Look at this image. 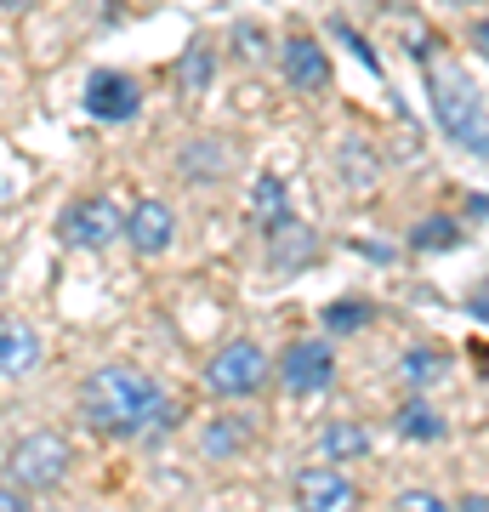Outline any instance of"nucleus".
I'll return each mask as SVG.
<instances>
[{
	"label": "nucleus",
	"instance_id": "f257e3e1",
	"mask_svg": "<svg viewBox=\"0 0 489 512\" xmlns=\"http://www.w3.org/2000/svg\"><path fill=\"white\" fill-rule=\"evenodd\" d=\"M80 421L91 433L109 439H165L177 427V404L165 399V387L148 370L131 365H103L80 382Z\"/></svg>",
	"mask_w": 489,
	"mask_h": 512
},
{
	"label": "nucleus",
	"instance_id": "f03ea898",
	"mask_svg": "<svg viewBox=\"0 0 489 512\" xmlns=\"http://www.w3.org/2000/svg\"><path fill=\"white\" fill-rule=\"evenodd\" d=\"M427 103H433L438 131H444L455 148L489 160V109H484L478 80H472L461 63H433V69H427Z\"/></svg>",
	"mask_w": 489,
	"mask_h": 512
},
{
	"label": "nucleus",
	"instance_id": "7ed1b4c3",
	"mask_svg": "<svg viewBox=\"0 0 489 512\" xmlns=\"http://www.w3.org/2000/svg\"><path fill=\"white\" fill-rule=\"evenodd\" d=\"M273 376V359L256 348L251 336H234V342H222L211 359H205V387L217 393L222 404H239V399H256Z\"/></svg>",
	"mask_w": 489,
	"mask_h": 512
},
{
	"label": "nucleus",
	"instance_id": "20e7f679",
	"mask_svg": "<svg viewBox=\"0 0 489 512\" xmlns=\"http://www.w3.org/2000/svg\"><path fill=\"white\" fill-rule=\"evenodd\" d=\"M69 439L63 433H52V427H40V433H29V439L12 444V484H23V490H57L63 478H69Z\"/></svg>",
	"mask_w": 489,
	"mask_h": 512
},
{
	"label": "nucleus",
	"instance_id": "39448f33",
	"mask_svg": "<svg viewBox=\"0 0 489 512\" xmlns=\"http://www.w3.org/2000/svg\"><path fill=\"white\" fill-rule=\"evenodd\" d=\"M336 382V353H330L325 336H296L285 353H279V387L290 399H313Z\"/></svg>",
	"mask_w": 489,
	"mask_h": 512
},
{
	"label": "nucleus",
	"instance_id": "423d86ee",
	"mask_svg": "<svg viewBox=\"0 0 489 512\" xmlns=\"http://www.w3.org/2000/svg\"><path fill=\"white\" fill-rule=\"evenodd\" d=\"M57 234L74 251H103V245H114V239L126 234V222H120L114 200H74L63 211V222H57Z\"/></svg>",
	"mask_w": 489,
	"mask_h": 512
},
{
	"label": "nucleus",
	"instance_id": "0eeeda50",
	"mask_svg": "<svg viewBox=\"0 0 489 512\" xmlns=\"http://www.w3.org/2000/svg\"><path fill=\"white\" fill-rule=\"evenodd\" d=\"M137 109H143V86H137L131 74L97 69L86 80V114H91V120H109V126H120V120H131Z\"/></svg>",
	"mask_w": 489,
	"mask_h": 512
},
{
	"label": "nucleus",
	"instance_id": "6e6552de",
	"mask_svg": "<svg viewBox=\"0 0 489 512\" xmlns=\"http://www.w3.org/2000/svg\"><path fill=\"white\" fill-rule=\"evenodd\" d=\"M359 501V484L336 467V461H319V467H302L296 473V507L308 512H342Z\"/></svg>",
	"mask_w": 489,
	"mask_h": 512
},
{
	"label": "nucleus",
	"instance_id": "1a4fd4ad",
	"mask_svg": "<svg viewBox=\"0 0 489 512\" xmlns=\"http://www.w3.org/2000/svg\"><path fill=\"white\" fill-rule=\"evenodd\" d=\"M279 74H285V86H296V92H325L330 52L313 35H290V40H279Z\"/></svg>",
	"mask_w": 489,
	"mask_h": 512
},
{
	"label": "nucleus",
	"instance_id": "9d476101",
	"mask_svg": "<svg viewBox=\"0 0 489 512\" xmlns=\"http://www.w3.org/2000/svg\"><path fill=\"white\" fill-rule=\"evenodd\" d=\"M126 239H131V251H137V256L171 251V239H177V211H171L165 200H143L126 217Z\"/></svg>",
	"mask_w": 489,
	"mask_h": 512
},
{
	"label": "nucleus",
	"instance_id": "9b49d317",
	"mask_svg": "<svg viewBox=\"0 0 489 512\" xmlns=\"http://www.w3.org/2000/svg\"><path fill=\"white\" fill-rule=\"evenodd\" d=\"M40 359V336L23 319L0 313V376H29Z\"/></svg>",
	"mask_w": 489,
	"mask_h": 512
},
{
	"label": "nucleus",
	"instance_id": "f8f14e48",
	"mask_svg": "<svg viewBox=\"0 0 489 512\" xmlns=\"http://www.w3.org/2000/svg\"><path fill=\"white\" fill-rule=\"evenodd\" d=\"M245 444H251V416H211L205 421V433H200V456L205 461H234L245 456Z\"/></svg>",
	"mask_w": 489,
	"mask_h": 512
},
{
	"label": "nucleus",
	"instance_id": "ddd939ff",
	"mask_svg": "<svg viewBox=\"0 0 489 512\" xmlns=\"http://www.w3.org/2000/svg\"><path fill=\"white\" fill-rule=\"evenodd\" d=\"M370 427H359V421H330L325 433H319V461H359V456H370Z\"/></svg>",
	"mask_w": 489,
	"mask_h": 512
},
{
	"label": "nucleus",
	"instance_id": "4468645a",
	"mask_svg": "<svg viewBox=\"0 0 489 512\" xmlns=\"http://www.w3.org/2000/svg\"><path fill=\"white\" fill-rule=\"evenodd\" d=\"M444 370H450V353L433 348V342H421V348H410L399 359V382L410 387V393H427L433 382H444Z\"/></svg>",
	"mask_w": 489,
	"mask_h": 512
},
{
	"label": "nucleus",
	"instance_id": "2eb2a0df",
	"mask_svg": "<svg viewBox=\"0 0 489 512\" xmlns=\"http://www.w3.org/2000/svg\"><path fill=\"white\" fill-rule=\"evenodd\" d=\"M393 427H399V439H416V444H438L444 433H450V427H444V416H438V410L421 399V393H410V399L399 404Z\"/></svg>",
	"mask_w": 489,
	"mask_h": 512
},
{
	"label": "nucleus",
	"instance_id": "dca6fc26",
	"mask_svg": "<svg viewBox=\"0 0 489 512\" xmlns=\"http://www.w3.org/2000/svg\"><path fill=\"white\" fill-rule=\"evenodd\" d=\"M268 239H273V268H279V274H296V268H308L313 251H319V245H313V234L302 228V222H285V228H273Z\"/></svg>",
	"mask_w": 489,
	"mask_h": 512
},
{
	"label": "nucleus",
	"instance_id": "f3484780",
	"mask_svg": "<svg viewBox=\"0 0 489 512\" xmlns=\"http://www.w3.org/2000/svg\"><path fill=\"white\" fill-rule=\"evenodd\" d=\"M251 211H256V222H262V228H285L290 222V188L279 183V177H262V183H256V194H251Z\"/></svg>",
	"mask_w": 489,
	"mask_h": 512
},
{
	"label": "nucleus",
	"instance_id": "a211bd4d",
	"mask_svg": "<svg viewBox=\"0 0 489 512\" xmlns=\"http://www.w3.org/2000/svg\"><path fill=\"white\" fill-rule=\"evenodd\" d=\"M461 239H467V228L455 217H421L410 228V251H455Z\"/></svg>",
	"mask_w": 489,
	"mask_h": 512
},
{
	"label": "nucleus",
	"instance_id": "6ab92c4d",
	"mask_svg": "<svg viewBox=\"0 0 489 512\" xmlns=\"http://www.w3.org/2000/svg\"><path fill=\"white\" fill-rule=\"evenodd\" d=\"M342 183L353 188V194H370V188H376V154H370V143H359V137L342 143Z\"/></svg>",
	"mask_w": 489,
	"mask_h": 512
},
{
	"label": "nucleus",
	"instance_id": "aec40b11",
	"mask_svg": "<svg viewBox=\"0 0 489 512\" xmlns=\"http://www.w3.org/2000/svg\"><path fill=\"white\" fill-rule=\"evenodd\" d=\"M370 319H376V308H370L364 296H342V302H330L325 308V325L336 330V336H353V330H364Z\"/></svg>",
	"mask_w": 489,
	"mask_h": 512
},
{
	"label": "nucleus",
	"instance_id": "412c9836",
	"mask_svg": "<svg viewBox=\"0 0 489 512\" xmlns=\"http://www.w3.org/2000/svg\"><path fill=\"white\" fill-rule=\"evenodd\" d=\"M211 74H217V63H211V46H188L182 52V63H177V80H182V92H205L211 86Z\"/></svg>",
	"mask_w": 489,
	"mask_h": 512
},
{
	"label": "nucleus",
	"instance_id": "4be33fe9",
	"mask_svg": "<svg viewBox=\"0 0 489 512\" xmlns=\"http://www.w3.org/2000/svg\"><path fill=\"white\" fill-rule=\"evenodd\" d=\"M330 35L342 40L347 52H353V57H359V63H364V69L376 74V52H370V46H364V40H359V35H353V23H330Z\"/></svg>",
	"mask_w": 489,
	"mask_h": 512
},
{
	"label": "nucleus",
	"instance_id": "5701e85b",
	"mask_svg": "<svg viewBox=\"0 0 489 512\" xmlns=\"http://www.w3.org/2000/svg\"><path fill=\"white\" fill-rule=\"evenodd\" d=\"M222 160H228L222 148H211V143H194L188 154H182V171H217Z\"/></svg>",
	"mask_w": 489,
	"mask_h": 512
},
{
	"label": "nucleus",
	"instance_id": "b1692460",
	"mask_svg": "<svg viewBox=\"0 0 489 512\" xmlns=\"http://www.w3.org/2000/svg\"><path fill=\"white\" fill-rule=\"evenodd\" d=\"M467 313L478 319V325H489V279H478V285H472V296H467Z\"/></svg>",
	"mask_w": 489,
	"mask_h": 512
},
{
	"label": "nucleus",
	"instance_id": "393cba45",
	"mask_svg": "<svg viewBox=\"0 0 489 512\" xmlns=\"http://www.w3.org/2000/svg\"><path fill=\"white\" fill-rule=\"evenodd\" d=\"M399 507H410V512H438L444 501H438L433 490H404V495H399Z\"/></svg>",
	"mask_w": 489,
	"mask_h": 512
},
{
	"label": "nucleus",
	"instance_id": "a878e982",
	"mask_svg": "<svg viewBox=\"0 0 489 512\" xmlns=\"http://www.w3.org/2000/svg\"><path fill=\"white\" fill-rule=\"evenodd\" d=\"M467 46H472V52H478V57L489 63V18H472V29H467Z\"/></svg>",
	"mask_w": 489,
	"mask_h": 512
},
{
	"label": "nucleus",
	"instance_id": "bb28decb",
	"mask_svg": "<svg viewBox=\"0 0 489 512\" xmlns=\"http://www.w3.org/2000/svg\"><path fill=\"white\" fill-rule=\"evenodd\" d=\"M0 512H23V484L18 490H0Z\"/></svg>",
	"mask_w": 489,
	"mask_h": 512
},
{
	"label": "nucleus",
	"instance_id": "cd10ccee",
	"mask_svg": "<svg viewBox=\"0 0 489 512\" xmlns=\"http://www.w3.org/2000/svg\"><path fill=\"white\" fill-rule=\"evenodd\" d=\"M461 507H467V512H489V495H461Z\"/></svg>",
	"mask_w": 489,
	"mask_h": 512
},
{
	"label": "nucleus",
	"instance_id": "c85d7f7f",
	"mask_svg": "<svg viewBox=\"0 0 489 512\" xmlns=\"http://www.w3.org/2000/svg\"><path fill=\"white\" fill-rule=\"evenodd\" d=\"M0 6H6V12H29V6H35V0H0Z\"/></svg>",
	"mask_w": 489,
	"mask_h": 512
},
{
	"label": "nucleus",
	"instance_id": "c756f323",
	"mask_svg": "<svg viewBox=\"0 0 489 512\" xmlns=\"http://www.w3.org/2000/svg\"><path fill=\"white\" fill-rule=\"evenodd\" d=\"M450 6H478V0H450Z\"/></svg>",
	"mask_w": 489,
	"mask_h": 512
}]
</instances>
